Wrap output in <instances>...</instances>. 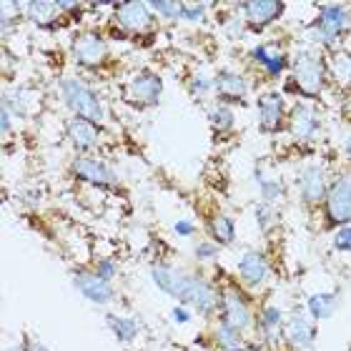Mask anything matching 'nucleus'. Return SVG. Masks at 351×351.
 I'll return each instance as SVG.
<instances>
[{"instance_id":"1","label":"nucleus","mask_w":351,"mask_h":351,"mask_svg":"<svg viewBox=\"0 0 351 351\" xmlns=\"http://www.w3.org/2000/svg\"><path fill=\"white\" fill-rule=\"evenodd\" d=\"M151 278H154L158 289L163 293H169L173 299H178L186 306H193L201 314H213V308L219 306V293L208 281L201 276L186 274L181 269H173L169 263H156L151 269Z\"/></svg>"},{"instance_id":"2","label":"nucleus","mask_w":351,"mask_h":351,"mask_svg":"<svg viewBox=\"0 0 351 351\" xmlns=\"http://www.w3.org/2000/svg\"><path fill=\"white\" fill-rule=\"evenodd\" d=\"M324 86V63L311 51H304L293 60V73L286 88H293L301 95H316Z\"/></svg>"},{"instance_id":"3","label":"nucleus","mask_w":351,"mask_h":351,"mask_svg":"<svg viewBox=\"0 0 351 351\" xmlns=\"http://www.w3.org/2000/svg\"><path fill=\"white\" fill-rule=\"evenodd\" d=\"M60 93H63V101L71 110H73L75 116L88 118V121H103V106L98 101V95L90 90L88 86H83L81 81H75V78H66V81L60 83Z\"/></svg>"},{"instance_id":"4","label":"nucleus","mask_w":351,"mask_h":351,"mask_svg":"<svg viewBox=\"0 0 351 351\" xmlns=\"http://www.w3.org/2000/svg\"><path fill=\"white\" fill-rule=\"evenodd\" d=\"M326 221L351 226V176H339L326 191Z\"/></svg>"},{"instance_id":"5","label":"nucleus","mask_w":351,"mask_h":351,"mask_svg":"<svg viewBox=\"0 0 351 351\" xmlns=\"http://www.w3.org/2000/svg\"><path fill=\"white\" fill-rule=\"evenodd\" d=\"M351 15L346 8L341 5H324L319 13V21L314 25V38L322 40L324 45H334L339 40V36L344 33V28L349 25Z\"/></svg>"},{"instance_id":"6","label":"nucleus","mask_w":351,"mask_h":351,"mask_svg":"<svg viewBox=\"0 0 351 351\" xmlns=\"http://www.w3.org/2000/svg\"><path fill=\"white\" fill-rule=\"evenodd\" d=\"M163 83L156 73H141L136 75L128 86H125V101L138 106V108H146V106H156L158 98H161Z\"/></svg>"},{"instance_id":"7","label":"nucleus","mask_w":351,"mask_h":351,"mask_svg":"<svg viewBox=\"0 0 351 351\" xmlns=\"http://www.w3.org/2000/svg\"><path fill=\"white\" fill-rule=\"evenodd\" d=\"M73 284H75V289H78L86 299L93 301V304H108V301H113V296H116L110 281L101 278L95 271H81V274H75Z\"/></svg>"},{"instance_id":"8","label":"nucleus","mask_w":351,"mask_h":351,"mask_svg":"<svg viewBox=\"0 0 351 351\" xmlns=\"http://www.w3.org/2000/svg\"><path fill=\"white\" fill-rule=\"evenodd\" d=\"M284 121H286V106L281 93H263L258 98V123H261V131L266 133L281 131Z\"/></svg>"},{"instance_id":"9","label":"nucleus","mask_w":351,"mask_h":351,"mask_svg":"<svg viewBox=\"0 0 351 351\" xmlns=\"http://www.w3.org/2000/svg\"><path fill=\"white\" fill-rule=\"evenodd\" d=\"M221 308H223V322L231 324L234 329L239 331H246L251 326V308L249 304L239 296L236 291H223L221 296Z\"/></svg>"},{"instance_id":"10","label":"nucleus","mask_w":351,"mask_h":351,"mask_svg":"<svg viewBox=\"0 0 351 351\" xmlns=\"http://www.w3.org/2000/svg\"><path fill=\"white\" fill-rule=\"evenodd\" d=\"M239 276H241V281L249 289L261 286L266 281V276H269V261H266V256L258 254V251H246L241 261H239Z\"/></svg>"},{"instance_id":"11","label":"nucleus","mask_w":351,"mask_h":351,"mask_svg":"<svg viewBox=\"0 0 351 351\" xmlns=\"http://www.w3.org/2000/svg\"><path fill=\"white\" fill-rule=\"evenodd\" d=\"M299 191H301V198H304L306 204H311V206L319 204V201H324V198H326V191H329L324 171L319 169V166H308V169L301 171Z\"/></svg>"},{"instance_id":"12","label":"nucleus","mask_w":351,"mask_h":351,"mask_svg":"<svg viewBox=\"0 0 351 351\" xmlns=\"http://www.w3.org/2000/svg\"><path fill=\"white\" fill-rule=\"evenodd\" d=\"M286 341L296 349H314V341H316V326L308 322L306 316H291L289 322H286V331H284Z\"/></svg>"},{"instance_id":"13","label":"nucleus","mask_w":351,"mask_h":351,"mask_svg":"<svg viewBox=\"0 0 351 351\" xmlns=\"http://www.w3.org/2000/svg\"><path fill=\"white\" fill-rule=\"evenodd\" d=\"M319 125H322V118L316 113L314 106H296L291 113V133L296 138L311 141L319 133Z\"/></svg>"},{"instance_id":"14","label":"nucleus","mask_w":351,"mask_h":351,"mask_svg":"<svg viewBox=\"0 0 351 351\" xmlns=\"http://www.w3.org/2000/svg\"><path fill=\"white\" fill-rule=\"evenodd\" d=\"M73 56L83 66H98L106 58V43L95 33H83V36L75 38Z\"/></svg>"},{"instance_id":"15","label":"nucleus","mask_w":351,"mask_h":351,"mask_svg":"<svg viewBox=\"0 0 351 351\" xmlns=\"http://www.w3.org/2000/svg\"><path fill=\"white\" fill-rule=\"evenodd\" d=\"M118 21L125 30L143 33V30L151 28V8L146 3H121L118 5Z\"/></svg>"},{"instance_id":"16","label":"nucleus","mask_w":351,"mask_h":351,"mask_svg":"<svg viewBox=\"0 0 351 351\" xmlns=\"http://www.w3.org/2000/svg\"><path fill=\"white\" fill-rule=\"evenodd\" d=\"M284 13V3L281 0H251L243 5V15L251 25H269Z\"/></svg>"},{"instance_id":"17","label":"nucleus","mask_w":351,"mask_h":351,"mask_svg":"<svg viewBox=\"0 0 351 351\" xmlns=\"http://www.w3.org/2000/svg\"><path fill=\"white\" fill-rule=\"evenodd\" d=\"M73 173L78 178H83V181L93 183V186H110L113 183V171L103 161H95V158H78V161H73Z\"/></svg>"},{"instance_id":"18","label":"nucleus","mask_w":351,"mask_h":351,"mask_svg":"<svg viewBox=\"0 0 351 351\" xmlns=\"http://www.w3.org/2000/svg\"><path fill=\"white\" fill-rule=\"evenodd\" d=\"M68 136L73 141L75 148H81V151H88V148L95 146V141H98V128H95L93 121H88V118L75 116L68 121Z\"/></svg>"},{"instance_id":"19","label":"nucleus","mask_w":351,"mask_h":351,"mask_svg":"<svg viewBox=\"0 0 351 351\" xmlns=\"http://www.w3.org/2000/svg\"><path fill=\"white\" fill-rule=\"evenodd\" d=\"M251 56H254V60H256L258 66L266 68V73L278 75L286 71V56L278 45H258V48H254Z\"/></svg>"},{"instance_id":"20","label":"nucleus","mask_w":351,"mask_h":351,"mask_svg":"<svg viewBox=\"0 0 351 351\" xmlns=\"http://www.w3.org/2000/svg\"><path fill=\"white\" fill-rule=\"evenodd\" d=\"M216 90H219L223 98L236 101V98H243V95H246L249 83H246L243 75L234 73V71H221V73L216 75Z\"/></svg>"},{"instance_id":"21","label":"nucleus","mask_w":351,"mask_h":351,"mask_svg":"<svg viewBox=\"0 0 351 351\" xmlns=\"http://www.w3.org/2000/svg\"><path fill=\"white\" fill-rule=\"evenodd\" d=\"M213 339H216V344H219L221 351H243L241 331L234 329V326L226 324L223 319H221L219 326H216V331H213Z\"/></svg>"},{"instance_id":"22","label":"nucleus","mask_w":351,"mask_h":351,"mask_svg":"<svg viewBox=\"0 0 351 351\" xmlns=\"http://www.w3.org/2000/svg\"><path fill=\"white\" fill-rule=\"evenodd\" d=\"M306 308L308 314L324 322V319H331L334 311H337V296L334 293H314V296H308L306 301Z\"/></svg>"},{"instance_id":"23","label":"nucleus","mask_w":351,"mask_h":351,"mask_svg":"<svg viewBox=\"0 0 351 351\" xmlns=\"http://www.w3.org/2000/svg\"><path fill=\"white\" fill-rule=\"evenodd\" d=\"M106 322H108L110 331L116 334L118 341H123V344H128V341H133V339L138 337V324L133 322L131 316H113V314H108V316H106Z\"/></svg>"},{"instance_id":"24","label":"nucleus","mask_w":351,"mask_h":351,"mask_svg":"<svg viewBox=\"0 0 351 351\" xmlns=\"http://www.w3.org/2000/svg\"><path fill=\"white\" fill-rule=\"evenodd\" d=\"M208 231H211V236L219 243H234V239H236L234 219H231V216H226V213L213 216V219L208 221Z\"/></svg>"},{"instance_id":"25","label":"nucleus","mask_w":351,"mask_h":351,"mask_svg":"<svg viewBox=\"0 0 351 351\" xmlns=\"http://www.w3.org/2000/svg\"><path fill=\"white\" fill-rule=\"evenodd\" d=\"M56 8H58V3H38L36 0V3H28V15L38 23V25H43L45 28V25H51L56 13H58Z\"/></svg>"},{"instance_id":"26","label":"nucleus","mask_w":351,"mask_h":351,"mask_svg":"<svg viewBox=\"0 0 351 351\" xmlns=\"http://www.w3.org/2000/svg\"><path fill=\"white\" fill-rule=\"evenodd\" d=\"M256 178H258V183H261L263 204H271V206H274V201H278V198H284V186H281V183H276V181H266L261 171L256 173Z\"/></svg>"},{"instance_id":"27","label":"nucleus","mask_w":351,"mask_h":351,"mask_svg":"<svg viewBox=\"0 0 351 351\" xmlns=\"http://www.w3.org/2000/svg\"><path fill=\"white\" fill-rule=\"evenodd\" d=\"M208 121H211L219 131H226V128L234 125V110L228 108V106H216V108L208 113Z\"/></svg>"},{"instance_id":"28","label":"nucleus","mask_w":351,"mask_h":351,"mask_svg":"<svg viewBox=\"0 0 351 351\" xmlns=\"http://www.w3.org/2000/svg\"><path fill=\"white\" fill-rule=\"evenodd\" d=\"M148 8H151V10H158L163 18H171V21H178L183 10L181 3H169V0H154V3H148Z\"/></svg>"},{"instance_id":"29","label":"nucleus","mask_w":351,"mask_h":351,"mask_svg":"<svg viewBox=\"0 0 351 351\" xmlns=\"http://www.w3.org/2000/svg\"><path fill=\"white\" fill-rule=\"evenodd\" d=\"M256 221H258V226H261L263 231H271V226L276 223V211H274V206H271V204L256 206Z\"/></svg>"},{"instance_id":"30","label":"nucleus","mask_w":351,"mask_h":351,"mask_svg":"<svg viewBox=\"0 0 351 351\" xmlns=\"http://www.w3.org/2000/svg\"><path fill=\"white\" fill-rule=\"evenodd\" d=\"M211 88H216V78H206V75H193V78H191V90H193V93H208V90H211Z\"/></svg>"},{"instance_id":"31","label":"nucleus","mask_w":351,"mask_h":351,"mask_svg":"<svg viewBox=\"0 0 351 351\" xmlns=\"http://www.w3.org/2000/svg\"><path fill=\"white\" fill-rule=\"evenodd\" d=\"M334 249L351 251V226H341L337 234H334Z\"/></svg>"},{"instance_id":"32","label":"nucleus","mask_w":351,"mask_h":351,"mask_svg":"<svg viewBox=\"0 0 351 351\" xmlns=\"http://www.w3.org/2000/svg\"><path fill=\"white\" fill-rule=\"evenodd\" d=\"M216 256H219V249H216L213 243L204 241V243H198V246H196V258H198V261H213Z\"/></svg>"},{"instance_id":"33","label":"nucleus","mask_w":351,"mask_h":351,"mask_svg":"<svg viewBox=\"0 0 351 351\" xmlns=\"http://www.w3.org/2000/svg\"><path fill=\"white\" fill-rule=\"evenodd\" d=\"M95 274L101 278H106V281H110V278L116 276V261H110V258H103V261H98V266H95Z\"/></svg>"},{"instance_id":"34","label":"nucleus","mask_w":351,"mask_h":351,"mask_svg":"<svg viewBox=\"0 0 351 351\" xmlns=\"http://www.w3.org/2000/svg\"><path fill=\"white\" fill-rule=\"evenodd\" d=\"M206 15L204 5H183L181 10V18H186V21H201Z\"/></svg>"},{"instance_id":"35","label":"nucleus","mask_w":351,"mask_h":351,"mask_svg":"<svg viewBox=\"0 0 351 351\" xmlns=\"http://www.w3.org/2000/svg\"><path fill=\"white\" fill-rule=\"evenodd\" d=\"M173 231L178 236H191L193 231H196V228H193V223H191V221H176Z\"/></svg>"},{"instance_id":"36","label":"nucleus","mask_w":351,"mask_h":351,"mask_svg":"<svg viewBox=\"0 0 351 351\" xmlns=\"http://www.w3.org/2000/svg\"><path fill=\"white\" fill-rule=\"evenodd\" d=\"M0 128H3V133H10V108H8V103H3V110H0Z\"/></svg>"},{"instance_id":"37","label":"nucleus","mask_w":351,"mask_h":351,"mask_svg":"<svg viewBox=\"0 0 351 351\" xmlns=\"http://www.w3.org/2000/svg\"><path fill=\"white\" fill-rule=\"evenodd\" d=\"M171 316H173V319H176V322H178V324L191 322V314H189V311H186V308H183V306H176L173 311H171Z\"/></svg>"},{"instance_id":"38","label":"nucleus","mask_w":351,"mask_h":351,"mask_svg":"<svg viewBox=\"0 0 351 351\" xmlns=\"http://www.w3.org/2000/svg\"><path fill=\"white\" fill-rule=\"evenodd\" d=\"M25 351H48V349H45V346H40V344H36V341H30Z\"/></svg>"},{"instance_id":"39","label":"nucleus","mask_w":351,"mask_h":351,"mask_svg":"<svg viewBox=\"0 0 351 351\" xmlns=\"http://www.w3.org/2000/svg\"><path fill=\"white\" fill-rule=\"evenodd\" d=\"M3 351H23V349H21V346H5Z\"/></svg>"},{"instance_id":"40","label":"nucleus","mask_w":351,"mask_h":351,"mask_svg":"<svg viewBox=\"0 0 351 351\" xmlns=\"http://www.w3.org/2000/svg\"><path fill=\"white\" fill-rule=\"evenodd\" d=\"M346 156H349V158H351V138L346 141Z\"/></svg>"}]
</instances>
